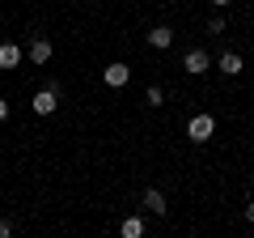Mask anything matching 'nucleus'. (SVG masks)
<instances>
[{"mask_svg":"<svg viewBox=\"0 0 254 238\" xmlns=\"http://www.w3.org/2000/svg\"><path fill=\"white\" fill-rule=\"evenodd\" d=\"M51 55H55V43H51L47 34H34V38L26 43V60H30V64H38V68H43L47 60H51Z\"/></svg>","mask_w":254,"mask_h":238,"instance_id":"nucleus-3","label":"nucleus"},{"mask_svg":"<svg viewBox=\"0 0 254 238\" xmlns=\"http://www.w3.org/2000/svg\"><path fill=\"white\" fill-rule=\"evenodd\" d=\"M208 34H225V17H220V13H216V17H208Z\"/></svg>","mask_w":254,"mask_h":238,"instance_id":"nucleus-12","label":"nucleus"},{"mask_svg":"<svg viewBox=\"0 0 254 238\" xmlns=\"http://www.w3.org/2000/svg\"><path fill=\"white\" fill-rule=\"evenodd\" d=\"M216 68H220V73H225V77H237V73H242V68H246V60H242V55H237V51H225V55H220V60H216Z\"/></svg>","mask_w":254,"mask_h":238,"instance_id":"nucleus-8","label":"nucleus"},{"mask_svg":"<svg viewBox=\"0 0 254 238\" xmlns=\"http://www.w3.org/2000/svg\"><path fill=\"white\" fill-rule=\"evenodd\" d=\"M144 209L153 213V217H165V196L157 192V187H148V192H144Z\"/></svg>","mask_w":254,"mask_h":238,"instance_id":"nucleus-10","label":"nucleus"},{"mask_svg":"<svg viewBox=\"0 0 254 238\" xmlns=\"http://www.w3.org/2000/svg\"><path fill=\"white\" fill-rule=\"evenodd\" d=\"M30 111H34L38 119H47V115H55V111H60V85H55V81H47L43 90H38L34 98H30Z\"/></svg>","mask_w":254,"mask_h":238,"instance_id":"nucleus-1","label":"nucleus"},{"mask_svg":"<svg viewBox=\"0 0 254 238\" xmlns=\"http://www.w3.org/2000/svg\"><path fill=\"white\" fill-rule=\"evenodd\" d=\"M212 132H216V119H212L208 111H195V115L187 119V136L195 140V145H208V140H212Z\"/></svg>","mask_w":254,"mask_h":238,"instance_id":"nucleus-2","label":"nucleus"},{"mask_svg":"<svg viewBox=\"0 0 254 238\" xmlns=\"http://www.w3.org/2000/svg\"><path fill=\"white\" fill-rule=\"evenodd\" d=\"M182 68H187V73H195V77H203L212 68V55L203 51V47H190L187 55H182Z\"/></svg>","mask_w":254,"mask_h":238,"instance_id":"nucleus-4","label":"nucleus"},{"mask_svg":"<svg viewBox=\"0 0 254 238\" xmlns=\"http://www.w3.org/2000/svg\"><path fill=\"white\" fill-rule=\"evenodd\" d=\"M102 81H106L110 90H123V85L131 81V68H127L123 60H115V64H106V68H102Z\"/></svg>","mask_w":254,"mask_h":238,"instance_id":"nucleus-5","label":"nucleus"},{"mask_svg":"<svg viewBox=\"0 0 254 238\" xmlns=\"http://www.w3.org/2000/svg\"><path fill=\"white\" fill-rule=\"evenodd\" d=\"M9 111H13V107H9V102H4V98H0V123L9 119Z\"/></svg>","mask_w":254,"mask_h":238,"instance_id":"nucleus-15","label":"nucleus"},{"mask_svg":"<svg viewBox=\"0 0 254 238\" xmlns=\"http://www.w3.org/2000/svg\"><path fill=\"white\" fill-rule=\"evenodd\" d=\"M9 234H13V221H9V217H0V238H9Z\"/></svg>","mask_w":254,"mask_h":238,"instance_id":"nucleus-13","label":"nucleus"},{"mask_svg":"<svg viewBox=\"0 0 254 238\" xmlns=\"http://www.w3.org/2000/svg\"><path fill=\"white\" fill-rule=\"evenodd\" d=\"M242 217H246V221H250V226H254V200H250V204H246V209H242Z\"/></svg>","mask_w":254,"mask_h":238,"instance_id":"nucleus-14","label":"nucleus"},{"mask_svg":"<svg viewBox=\"0 0 254 238\" xmlns=\"http://www.w3.org/2000/svg\"><path fill=\"white\" fill-rule=\"evenodd\" d=\"M144 43L153 47V51H170V47H174V30H170V26H153V30L144 34Z\"/></svg>","mask_w":254,"mask_h":238,"instance_id":"nucleus-7","label":"nucleus"},{"mask_svg":"<svg viewBox=\"0 0 254 238\" xmlns=\"http://www.w3.org/2000/svg\"><path fill=\"white\" fill-rule=\"evenodd\" d=\"M21 60H26V51H21V43H13V38H4V43H0V68H4V73H13V68H17Z\"/></svg>","mask_w":254,"mask_h":238,"instance_id":"nucleus-6","label":"nucleus"},{"mask_svg":"<svg viewBox=\"0 0 254 238\" xmlns=\"http://www.w3.org/2000/svg\"><path fill=\"white\" fill-rule=\"evenodd\" d=\"M250 187H254V174H250Z\"/></svg>","mask_w":254,"mask_h":238,"instance_id":"nucleus-17","label":"nucleus"},{"mask_svg":"<svg viewBox=\"0 0 254 238\" xmlns=\"http://www.w3.org/2000/svg\"><path fill=\"white\" fill-rule=\"evenodd\" d=\"M144 102H148V107H161V102H165V90H161V85H148V90H144Z\"/></svg>","mask_w":254,"mask_h":238,"instance_id":"nucleus-11","label":"nucleus"},{"mask_svg":"<svg viewBox=\"0 0 254 238\" xmlns=\"http://www.w3.org/2000/svg\"><path fill=\"white\" fill-rule=\"evenodd\" d=\"M119 234H123V238H144V217H136V213L123 217V221H119Z\"/></svg>","mask_w":254,"mask_h":238,"instance_id":"nucleus-9","label":"nucleus"},{"mask_svg":"<svg viewBox=\"0 0 254 238\" xmlns=\"http://www.w3.org/2000/svg\"><path fill=\"white\" fill-rule=\"evenodd\" d=\"M212 4H216V9H229V4H233V0H212Z\"/></svg>","mask_w":254,"mask_h":238,"instance_id":"nucleus-16","label":"nucleus"}]
</instances>
